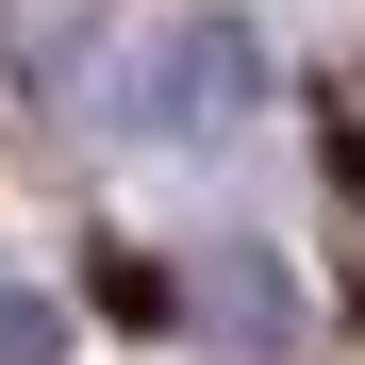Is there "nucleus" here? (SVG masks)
<instances>
[{"label": "nucleus", "instance_id": "nucleus-1", "mask_svg": "<svg viewBox=\"0 0 365 365\" xmlns=\"http://www.w3.org/2000/svg\"><path fill=\"white\" fill-rule=\"evenodd\" d=\"M250 100H266V34H250V17H182V34H150L133 67H116V116H133L150 150H200V133H232Z\"/></svg>", "mask_w": 365, "mask_h": 365}, {"label": "nucleus", "instance_id": "nucleus-2", "mask_svg": "<svg viewBox=\"0 0 365 365\" xmlns=\"http://www.w3.org/2000/svg\"><path fill=\"white\" fill-rule=\"evenodd\" d=\"M200 332H232L250 365H282V349H299V282H282V250H200Z\"/></svg>", "mask_w": 365, "mask_h": 365}, {"label": "nucleus", "instance_id": "nucleus-3", "mask_svg": "<svg viewBox=\"0 0 365 365\" xmlns=\"http://www.w3.org/2000/svg\"><path fill=\"white\" fill-rule=\"evenodd\" d=\"M0 365H67V299H34V282H0Z\"/></svg>", "mask_w": 365, "mask_h": 365}]
</instances>
